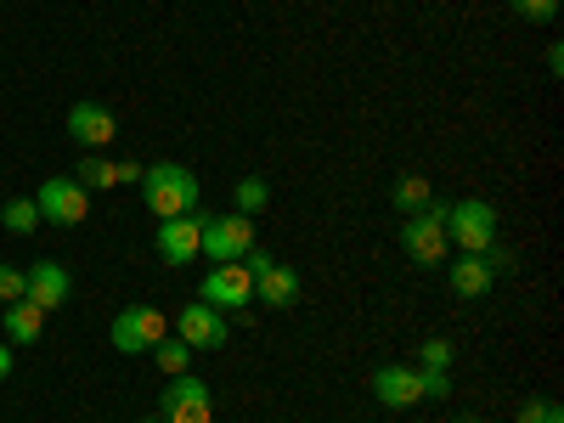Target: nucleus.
<instances>
[{
    "instance_id": "23",
    "label": "nucleus",
    "mask_w": 564,
    "mask_h": 423,
    "mask_svg": "<svg viewBox=\"0 0 564 423\" xmlns=\"http://www.w3.org/2000/svg\"><path fill=\"white\" fill-rule=\"evenodd\" d=\"M513 12H520L525 23H553L558 18V0H508Z\"/></svg>"
},
{
    "instance_id": "21",
    "label": "nucleus",
    "mask_w": 564,
    "mask_h": 423,
    "mask_svg": "<svg viewBox=\"0 0 564 423\" xmlns=\"http://www.w3.org/2000/svg\"><path fill=\"white\" fill-rule=\"evenodd\" d=\"M231 198H238V215H249V220H254V215L271 204V186H265L260 175H243V181H238V193H231Z\"/></svg>"
},
{
    "instance_id": "19",
    "label": "nucleus",
    "mask_w": 564,
    "mask_h": 423,
    "mask_svg": "<svg viewBox=\"0 0 564 423\" xmlns=\"http://www.w3.org/2000/svg\"><path fill=\"white\" fill-rule=\"evenodd\" d=\"M193 356H198L193 345H186V339H170V334L153 345V361H159L164 379H181V372H193Z\"/></svg>"
},
{
    "instance_id": "25",
    "label": "nucleus",
    "mask_w": 564,
    "mask_h": 423,
    "mask_svg": "<svg viewBox=\"0 0 564 423\" xmlns=\"http://www.w3.org/2000/svg\"><path fill=\"white\" fill-rule=\"evenodd\" d=\"M18 300H23V271L0 265V305H18Z\"/></svg>"
},
{
    "instance_id": "11",
    "label": "nucleus",
    "mask_w": 564,
    "mask_h": 423,
    "mask_svg": "<svg viewBox=\"0 0 564 423\" xmlns=\"http://www.w3.org/2000/svg\"><path fill=\"white\" fill-rule=\"evenodd\" d=\"M372 395H379V406L390 412H406L423 401V367H406V361H384L379 372H372Z\"/></svg>"
},
{
    "instance_id": "17",
    "label": "nucleus",
    "mask_w": 564,
    "mask_h": 423,
    "mask_svg": "<svg viewBox=\"0 0 564 423\" xmlns=\"http://www.w3.org/2000/svg\"><path fill=\"white\" fill-rule=\"evenodd\" d=\"M0 327H7V345H34L45 334V311H34L29 300L0 305Z\"/></svg>"
},
{
    "instance_id": "8",
    "label": "nucleus",
    "mask_w": 564,
    "mask_h": 423,
    "mask_svg": "<svg viewBox=\"0 0 564 423\" xmlns=\"http://www.w3.org/2000/svg\"><path fill=\"white\" fill-rule=\"evenodd\" d=\"M40 220H52V226H79L90 215V193L74 181V175H52V181H40Z\"/></svg>"
},
{
    "instance_id": "29",
    "label": "nucleus",
    "mask_w": 564,
    "mask_h": 423,
    "mask_svg": "<svg viewBox=\"0 0 564 423\" xmlns=\"http://www.w3.org/2000/svg\"><path fill=\"white\" fill-rule=\"evenodd\" d=\"M457 423H486V417H457Z\"/></svg>"
},
{
    "instance_id": "30",
    "label": "nucleus",
    "mask_w": 564,
    "mask_h": 423,
    "mask_svg": "<svg viewBox=\"0 0 564 423\" xmlns=\"http://www.w3.org/2000/svg\"><path fill=\"white\" fill-rule=\"evenodd\" d=\"M148 423H159V417H148Z\"/></svg>"
},
{
    "instance_id": "24",
    "label": "nucleus",
    "mask_w": 564,
    "mask_h": 423,
    "mask_svg": "<svg viewBox=\"0 0 564 423\" xmlns=\"http://www.w3.org/2000/svg\"><path fill=\"white\" fill-rule=\"evenodd\" d=\"M423 367H435V372H446L452 367V339H423Z\"/></svg>"
},
{
    "instance_id": "26",
    "label": "nucleus",
    "mask_w": 564,
    "mask_h": 423,
    "mask_svg": "<svg viewBox=\"0 0 564 423\" xmlns=\"http://www.w3.org/2000/svg\"><path fill=\"white\" fill-rule=\"evenodd\" d=\"M430 395H452V372L423 367V401H430Z\"/></svg>"
},
{
    "instance_id": "12",
    "label": "nucleus",
    "mask_w": 564,
    "mask_h": 423,
    "mask_svg": "<svg viewBox=\"0 0 564 423\" xmlns=\"http://www.w3.org/2000/svg\"><path fill=\"white\" fill-rule=\"evenodd\" d=\"M175 339H186L193 350H220L226 339H231V327H226V311H215V305H181V316H175Z\"/></svg>"
},
{
    "instance_id": "16",
    "label": "nucleus",
    "mask_w": 564,
    "mask_h": 423,
    "mask_svg": "<svg viewBox=\"0 0 564 423\" xmlns=\"http://www.w3.org/2000/svg\"><path fill=\"white\" fill-rule=\"evenodd\" d=\"M85 193H108V186H124V181H141V164H119V159H79V175H74Z\"/></svg>"
},
{
    "instance_id": "20",
    "label": "nucleus",
    "mask_w": 564,
    "mask_h": 423,
    "mask_svg": "<svg viewBox=\"0 0 564 423\" xmlns=\"http://www.w3.org/2000/svg\"><path fill=\"white\" fill-rule=\"evenodd\" d=\"M0 226H7L12 238H29V231L40 226V204L34 198H7L0 204Z\"/></svg>"
},
{
    "instance_id": "15",
    "label": "nucleus",
    "mask_w": 564,
    "mask_h": 423,
    "mask_svg": "<svg viewBox=\"0 0 564 423\" xmlns=\"http://www.w3.org/2000/svg\"><path fill=\"white\" fill-rule=\"evenodd\" d=\"M446 276H452V294H457V300H486V294L497 289V271L486 265V254H463V260H452Z\"/></svg>"
},
{
    "instance_id": "1",
    "label": "nucleus",
    "mask_w": 564,
    "mask_h": 423,
    "mask_svg": "<svg viewBox=\"0 0 564 423\" xmlns=\"http://www.w3.org/2000/svg\"><path fill=\"white\" fill-rule=\"evenodd\" d=\"M141 198H148V209H153L159 220H170V215H193L198 198H204V186H198V175L186 170V164L164 159V164L141 170Z\"/></svg>"
},
{
    "instance_id": "28",
    "label": "nucleus",
    "mask_w": 564,
    "mask_h": 423,
    "mask_svg": "<svg viewBox=\"0 0 564 423\" xmlns=\"http://www.w3.org/2000/svg\"><path fill=\"white\" fill-rule=\"evenodd\" d=\"M12 367H18V356H12L7 345H0V379H12Z\"/></svg>"
},
{
    "instance_id": "22",
    "label": "nucleus",
    "mask_w": 564,
    "mask_h": 423,
    "mask_svg": "<svg viewBox=\"0 0 564 423\" xmlns=\"http://www.w3.org/2000/svg\"><path fill=\"white\" fill-rule=\"evenodd\" d=\"M520 423H564V412H558V401H547V395H531V401L520 406Z\"/></svg>"
},
{
    "instance_id": "9",
    "label": "nucleus",
    "mask_w": 564,
    "mask_h": 423,
    "mask_svg": "<svg viewBox=\"0 0 564 423\" xmlns=\"http://www.w3.org/2000/svg\"><path fill=\"white\" fill-rule=\"evenodd\" d=\"M68 294H74V276H68V265H57V260H34L29 271H23V300L34 305V311H63L68 305Z\"/></svg>"
},
{
    "instance_id": "7",
    "label": "nucleus",
    "mask_w": 564,
    "mask_h": 423,
    "mask_svg": "<svg viewBox=\"0 0 564 423\" xmlns=\"http://www.w3.org/2000/svg\"><path fill=\"white\" fill-rule=\"evenodd\" d=\"M441 215H446V204H430L423 215H406V220H401V249H406L417 265H441V260L452 254Z\"/></svg>"
},
{
    "instance_id": "3",
    "label": "nucleus",
    "mask_w": 564,
    "mask_h": 423,
    "mask_svg": "<svg viewBox=\"0 0 564 423\" xmlns=\"http://www.w3.org/2000/svg\"><path fill=\"white\" fill-rule=\"evenodd\" d=\"M159 423H215V395L198 372H181V379H164L159 395Z\"/></svg>"
},
{
    "instance_id": "27",
    "label": "nucleus",
    "mask_w": 564,
    "mask_h": 423,
    "mask_svg": "<svg viewBox=\"0 0 564 423\" xmlns=\"http://www.w3.org/2000/svg\"><path fill=\"white\" fill-rule=\"evenodd\" d=\"M547 74H553V79H558V74H564V45H558V40H553V45H547Z\"/></svg>"
},
{
    "instance_id": "6",
    "label": "nucleus",
    "mask_w": 564,
    "mask_h": 423,
    "mask_svg": "<svg viewBox=\"0 0 564 423\" xmlns=\"http://www.w3.org/2000/svg\"><path fill=\"white\" fill-rule=\"evenodd\" d=\"M254 249V220L249 215H215L204 220V238H198V254L215 260V265H231Z\"/></svg>"
},
{
    "instance_id": "2",
    "label": "nucleus",
    "mask_w": 564,
    "mask_h": 423,
    "mask_svg": "<svg viewBox=\"0 0 564 423\" xmlns=\"http://www.w3.org/2000/svg\"><path fill=\"white\" fill-rule=\"evenodd\" d=\"M441 226H446V243H452L457 254H486V249H497V209H491L486 198L446 204Z\"/></svg>"
},
{
    "instance_id": "10",
    "label": "nucleus",
    "mask_w": 564,
    "mask_h": 423,
    "mask_svg": "<svg viewBox=\"0 0 564 423\" xmlns=\"http://www.w3.org/2000/svg\"><path fill=\"white\" fill-rule=\"evenodd\" d=\"M198 300L215 305V311H243L254 300V276L243 271V260H231V265H209V276L198 282Z\"/></svg>"
},
{
    "instance_id": "5",
    "label": "nucleus",
    "mask_w": 564,
    "mask_h": 423,
    "mask_svg": "<svg viewBox=\"0 0 564 423\" xmlns=\"http://www.w3.org/2000/svg\"><path fill=\"white\" fill-rule=\"evenodd\" d=\"M164 334H170V316H164L159 305H124V311L113 316V327H108L113 350H124V356H141V350H153V345H159Z\"/></svg>"
},
{
    "instance_id": "18",
    "label": "nucleus",
    "mask_w": 564,
    "mask_h": 423,
    "mask_svg": "<svg viewBox=\"0 0 564 423\" xmlns=\"http://www.w3.org/2000/svg\"><path fill=\"white\" fill-rule=\"evenodd\" d=\"M390 204H395V215H423L435 204V193H430V181H423V175H401L390 186Z\"/></svg>"
},
{
    "instance_id": "13",
    "label": "nucleus",
    "mask_w": 564,
    "mask_h": 423,
    "mask_svg": "<svg viewBox=\"0 0 564 423\" xmlns=\"http://www.w3.org/2000/svg\"><path fill=\"white\" fill-rule=\"evenodd\" d=\"M198 238H204V215H170L159 220L153 249L164 265H186V260H198Z\"/></svg>"
},
{
    "instance_id": "4",
    "label": "nucleus",
    "mask_w": 564,
    "mask_h": 423,
    "mask_svg": "<svg viewBox=\"0 0 564 423\" xmlns=\"http://www.w3.org/2000/svg\"><path fill=\"white\" fill-rule=\"evenodd\" d=\"M243 271L254 276V294H260V305H271V311H289V305L300 300V271H294V265H282L276 254L249 249V254H243Z\"/></svg>"
},
{
    "instance_id": "14",
    "label": "nucleus",
    "mask_w": 564,
    "mask_h": 423,
    "mask_svg": "<svg viewBox=\"0 0 564 423\" xmlns=\"http://www.w3.org/2000/svg\"><path fill=\"white\" fill-rule=\"evenodd\" d=\"M68 135L79 141V148H108V141L119 135V119L102 102H74L68 108Z\"/></svg>"
}]
</instances>
